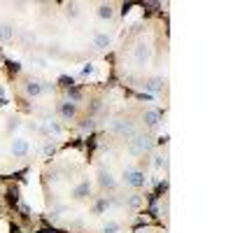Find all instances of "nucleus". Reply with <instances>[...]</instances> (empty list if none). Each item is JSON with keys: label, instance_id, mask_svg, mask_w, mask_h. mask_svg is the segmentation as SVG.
Listing matches in <instances>:
<instances>
[{"label": "nucleus", "instance_id": "obj_8", "mask_svg": "<svg viewBox=\"0 0 233 233\" xmlns=\"http://www.w3.org/2000/svg\"><path fill=\"white\" fill-rule=\"evenodd\" d=\"M156 119H159L156 112H149V114H147V124H156Z\"/></svg>", "mask_w": 233, "mask_h": 233}, {"label": "nucleus", "instance_id": "obj_2", "mask_svg": "<svg viewBox=\"0 0 233 233\" xmlns=\"http://www.w3.org/2000/svg\"><path fill=\"white\" fill-rule=\"evenodd\" d=\"M26 152H28L26 140H14V154H26Z\"/></svg>", "mask_w": 233, "mask_h": 233}, {"label": "nucleus", "instance_id": "obj_5", "mask_svg": "<svg viewBox=\"0 0 233 233\" xmlns=\"http://www.w3.org/2000/svg\"><path fill=\"white\" fill-rule=\"evenodd\" d=\"M61 112H63V116H72V114H75V105H70V103H65V105L61 107Z\"/></svg>", "mask_w": 233, "mask_h": 233}, {"label": "nucleus", "instance_id": "obj_6", "mask_svg": "<svg viewBox=\"0 0 233 233\" xmlns=\"http://www.w3.org/2000/svg\"><path fill=\"white\" fill-rule=\"evenodd\" d=\"M96 44H98V47H105L107 44V35H98L96 37Z\"/></svg>", "mask_w": 233, "mask_h": 233}, {"label": "nucleus", "instance_id": "obj_7", "mask_svg": "<svg viewBox=\"0 0 233 233\" xmlns=\"http://www.w3.org/2000/svg\"><path fill=\"white\" fill-rule=\"evenodd\" d=\"M84 194H89V184H80L77 186V196H84Z\"/></svg>", "mask_w": 233, "mask_h": 233}, {"label": "nucleus", "instance_id": "obj_3", "mask_svg": "<svg viewBox=\"0 0 233 233\" xmlns=\"http://www.w3.org/2000/svg\"><path fill=\"white\" fill-rule=\"evenodd\" d=\"M26 91H28V93H31V96H37V93H40V91H42V86L37 84V82H28Z\"/></svg>", "mask_w": 233, "mask_h": 233}, {"label": "nucleus", "instance_id": "obj_4", "mask_svg": "<svg viewBox=\"0 0 233 233\" xmlns=\"http://www.w3.org/2000/svg\"><path fill=\"white\" fill-rule=\"evenodd\" d=\"M100 182H103L105 186H114V180H112L110 173H103V175H100Z\"/></svg>", "mask_w": 233, "mask_h": 233}, {"label": "nucleus", "instance_id": "obj_1", "mask_svg": "<svg viewBox=\"0 0 233 233\" xmlns=\"http://www.w3.org/2000/svg\"><path fill=\"white\" fill-rule=\"evenodd\" d=\"M126 180L131 182L133 186H142V184H145V175H142V173H128Z\"/></svg>", "mask_w": 233, "mask_h": 233}, {"label": "nucleus", "instance_id": "obj_10", "mask_svg": "<svg viewBox=\"0 0 233 233\" xmlns=\"http://www.w3.org/2000/svg\"><path fill=\"white\" fill-rule=\"evenodd\" d=\"M116 231V224H110V226H105V233H114Z\"/></svg>", "mask_w": 233, "mask_h": 233}, {"label": "nucleus", "instance_id": "obj_9", "mask_svg": "<svg viewBox=\"0 0 233 233\" xmlns=\"http://www.w3.org/2000/svg\"><path fill=\"white\" fill-rule=\"evenodd\" d=\"M10 35H12L10 26H2V28H0V37H10Z\"/></svg>", "mask_w": 233, "mask_h": 233}, {"label": "nucleus", "instance_id": "obj_11", "mask_svg": "<svg viewBox=\"0 0 233 233\" xmlns=\"http://www.w3.org/2000/svg\"><path fill=\"white\" fill-rule=\"evenodd\" d=\"M100 16H103V19H105V16H110V10H107V7H100Z\"/></svg>", "mask_w": 233, "mask_h": 233}]
</instances>
